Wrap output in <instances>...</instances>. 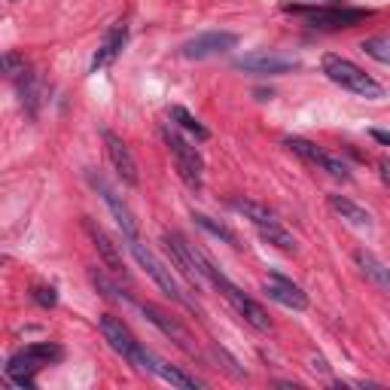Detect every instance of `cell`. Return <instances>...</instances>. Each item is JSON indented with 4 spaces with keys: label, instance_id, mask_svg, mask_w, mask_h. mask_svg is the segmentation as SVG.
<instances>
[{
    "label": "cell",
    "instance_id": "obj_5",
    "mask_svg": "<svg viewBox=\"0 0 390 390\" xmlns=\"http://www.w3.org/2000/svg\"><path fill=\"white\" fill-rule=\"evenodd\" d=\"M213 286H217V290L225 296V302H229L235 311H238L244 321L253 326V330H260V333H269V330H272V317H269V311H265V308L256 302V299H250L247 293H241L238 286H235L229 278H225V274H223V278L213 284Z\"/></svg>",
    "mask_w": 390,
    "mask_h": 390
},
{
    "label": "cell",
    "instance_id": "obj_29",
    "mask_svg": "<svg viewBox=\"0 0 390 390\" xmlns=\"http://www.w3.org/2000/svg\"><path fill=\"white\" fill-rule=\"evenodd\" d=\"M91 284H95L98 290H101V296H104V299H110V302H122V299H126V296H119V290H116V286H113V284L104 278V274L91 272Z\"/></svg>",
    "mask_w": 390,
    "mask_h": 390
},
{
    "label": "cell",
    "instance_id": "obj_28",
    "mask_svg": "<svg viewBox=\"0 0 390 390\" xmlns=\"http://www.w3.org/2000/svg\"><path fill=\"white\" fill-rule=\"evenodd\" d=\"M0 65H4V74H6L9 79H22V77L28 74V65H25V58L18 55V52H4Z\"/></svg>",
    "mask_w": 390,
    "mask_h": 390
},
{
    "label": "cell",
    "instance_id": "obj_20",
    "mask_svg": "<svg viewBox=\"0 0 390 390\" xmlns=\"http://www.w3.org/2000/svg\"><path fill=\"white\" fill-rule=\"evenodd\" d=\"M152 375H159L162 381H168L171 387H183V390H201V387H208V384L201 381V378L186 375L183 369L168 366V363H162V360H156V369H152Z\"/></svg>",
    "mask_w": 390,
    "mask_h": 390
},
{
    "label": "cell",
    "instance_id": "obj_4",
    "mask_svg": "<svg viewBox=\"0 0 390 390\" xmlns=\"http://www.w3.org/2000/svg\"><path fill=\"white\" fill-rule=\"evenodd\" d=\"M284 9L305 16V22L311 28H351L372 16L369 9H330V6H293V4H284Z\"/></svg>",
    "mask_w": 390,
    "mask_h": 390
},
{
    "label": "cell",
    "instance_id": "obj_13",
    "mask_svg": "<svg viewBox=\"0 0 390 390\" xmlns=\"http://www.w3.org/2000/svg\"><path fill=\"white\" fill-rule=\"evenodd\" d=\"M98 326H101V335H104V342L113 347L116 354H122L126 360H131V354L138 351V338L131 335V330L126 323H122V317H113V314H101V321H98Z\"/></svg>",
    "mask_w": 390,
    "mask_h": 390
},
{
    "label": "cell",
    "instance_id": "obj_6",
    "mask_svg": "<svg viewBox=\"0 0 390 390\" xmlns=\"http://www.w3.org/2000/svg\"><path fill=\"white\" fill-rule=\"evenodd\" d=\"M162 244H165V253L171 256L174 269H177L183 278H186L195 293H201V269H199V260H195V247L192 244H186V238H183L180 232H165L162 235Z\"/></svg>",
    "mask_w": 390,
    "mask_h": 390
},
{
    "label": "cell",
    "instance_id": "obj_27",
    "mask_svg": "<svg viewBox=\"0 0 390 390\" xmlns=\"http://www.w3.org/2000/svg\"><path fill=\"white\" fill-rule=\"evenodd\" d=\"M25 354H28V357H34L37 363H58L61 357H65V351H61L58 345H52V342H37V345H28V347H25Z\"/></svg>",
    "mask_w": 390,
    "mask_h": 390
},
{
    "label": "cell",
    "instance_id": "obj_30",
    "mask_svg": "<svg viewBox=\"0 0 390 390\" xmlns=\"http://www.w3.org/2000/svg\"><path fill=\"white\" fill-rule=\"evenodd\" d=\"M30 296H34V302L43 305V308H52L58 302V293L52 290V286H34V293Z\"/></svg>",
    "mask_w": 390,
    "mask_h": 390
},
{
    "label": "cell",
    "instance_id": "obj_8",
    "mask_svg": "<svg viewBox=\"0 0 390 390\" xmlns=\"http://www.w3.org/2000/svg\"><path fill=\"white\" fill-rule=\"evenodd\" d=\"M284 143H286V147H290L293 152H299V156H302L305 162H311V165L323 168L326 174H333V177H338V180H347V177H351V171H347L345 162L338 159V156H333V152L321 150L317 143L305 140V138H286Z\"/></svg>",
    "mask_w": 390,
    "mask_h": 390
},
{
    "label": "cell",
    "instance_id": "obj_22",
    "mask_svg": "<svg viewBox=\"0 0 390 390\" xmlns=\"http://www.w3.org/2000/svg\"><path fill=\"white\" fill-rule=\"evenodd\" d=\"M18 98H22V107L37 116L40 113V104H43V83H40L37 74H25L22 77V86H18Z\"/></svg>",
    "mask_w": 390,
    "mask_h": 390
},
{
    "label": "cell",
    "instance_id": "obj_7",
    "mask_svg": "<svg viewBox=\"0 0 390 390\" xmlns=\"http://www.w3.org/2000/svg\"><path fill=\"white\" fill-rule=\"evenodd\" d=\"M235 46H238V34H232V30H208V34L186 40V43L180 46V55L192 58V61H204V58L229 52Z\"/></svg>",
    "mask_w": 390,
    "mask_h": 390
},
{
    "label": "cell",
    "instance_id": "obj_11",
    "mask_svg": "<svg viewBox=\"0 0 390 390\" xmlns=\"http://www.w3.org/2000/svg\"><path fill=\"white\" fill-rule=\"evenodd\" d=\"M104 147H107V156L113 162V168H116L119 180L128 183V186H138L140 183V174H138V162L131 156V150L126 147V140L119 135H113V131H104Z\"/></svg>",
    "mask_w": 390,
    "mask_h": 390
},
{
    "label": "cell",
    "instance_id": "obj_26",
    "mask_svg": "<svg viewBox=\"0 0 390 390\" xmlns=\"http://www.w3.org/2000/svg\"><path fill=\"white\" fill-rule=\"evenodd\" d=\"M360 49L369 55V58H375V61H381V65H390V37L381 34V37H369L360 43Z\"/></svg>",
    "mask_w": 390,
    "mask_h": 390
},
{
    "label": "cell",
    "instance_id": "obj_18",
    "mask_svg": "<svg viewBox=\"0 0 390 390\" xmlns=\"http://www.w3.org/2000/svg\"><path fill=\"white\" fill-rule=\"evenodd\" d=\"M43 366V363H37L34 357H28L25 351H18L13 354L6 360V378L13 381L16 387H25V390H34V372Z\"/></svg>",
    "mask_w": 390,
    "mask_h": 390
},
{
    "label": "cell",
    "instance_id": "obj_9",
    "mask_svg": "<svg viewBox=\"0 0 390 390\" xmlns=\"http://www.w3.org/2000/svg\"><path fill=\"white\" fill-rule=\"evenodd\" d=\"M262 293L269 296L272 302H278L284 308H293V311H305L308 308V293L302 290L299 284H293L290 278H284L281 272H272L269 281H265Z\"/></svg>",
    "mask_w": 390,
    "mask_h": 390
},
{
    "label": "cell",
    "instance_id": "obj_32",
    "mask_svg": "<svg viewBox=\"0 0 390 390\" xmlns=\"http://www.w3.org/2000/svg\"><path fill=\"white\" fill-rule=\"evenodd\" d=\"M378 168H381V180L390 186V159H381V162H378Z\"/></svg>",
    "mask_w": 390,
    "mask_h": 390
},
{
    "label": "cell",
    "instance_id": "obj_21",
    "mask_svg": "<svg viewBox=\"0 0 390 390\" xmlns=\"http://www.w3.org/2000/svg\"><path fill=\"white\" fill-rule=\"evenodd\" d=\"M232 208L238 211V213H244V217H247V220L256 225V229H265V225H272V223H281L269 208H265V204L250 201V199H235Z\"/></svg>",
    "mask_w": 390,
    "mask_h": 390
},
{
    "label": "cell",
    "instance_id": "obj_3",
    "mask_svg": "<svg viewBox=\"0 0 390 390\" xmlns=\"http://www.w3.org/2000/svg\"><path fill=\"white\" fill-rule=\"evenodd\" d=\"M128 247H131V253H135V260L140 262V269L147 272L152 281H156V286H159L162 293H165V296H171L174 302H180V305H186V308H195V302H189V299H186V293L180 290V284L174 281L171 269H165V265H162V262L156 260V253L143 247V244H140L138 238H128Z\"/></svg>",
    "mask_w": 390,
    "mask_h": 390
},
{
    "label": "cell",
    "instance_id": "obj_17",
    "mask_svg": "<svg viewBox=\"0 0 390 390\" xmlns=\"http://www.w3.org/2000/svg\"><path fill=\"white\" fill-rule=\"evenodd\" d=\"M354 262H357V269H360V272L366 274V278L378 286V290L390 296V269H387V265H384L381 260H378L375 253H369V250H363V247H357V250H354Z\"/></svg>",
    "mask_w": 390,
    "mask_h": 390
},
{
    "label": "cell",
    "instance_id": "obj_23",
    "mask_svg": "<svg viewBox=\"0 0 390 390\" xmlns=\"http://www.w3.org/2000/svg\"><path fill=\"white\" fill-rule=\"evenodd\" d=\"M192 220H195V225H201L204 232H211L213 238H220V241H225V244H232V247H238V235H235L225 223L208 217V213H192Z\"/></svg>",
    "mask_w": 390,
    "mask_h": 390
},
{
    "label": "cell",
    "instance_id": "obj_10",
    "mask_svg": "<svg viewBox=\"0 0 390 390\" xmlns=\"http://www.w3.org/2000/svg\"><path fill=\"white\" fill-rule=\"evenodd\" d=\"M91 183H95V189L101 192V199H104V204L110 208V213H113V220L119 223V229H122V235H126V238H138V232H140V225H138V220H135V213L128 211V204L119 199L116 195V189L110 186V183L104 180V177H95V174H91L89 177Z\"/></svg>",
    "mask_w": 390,
    "mask_h": 390
},
{
    "label": "cell",
    "instance_id": "obj_31",
    "mask_svg": "<svg viewBox=\"0 0 390 390\" xmlns=\"http://www.w3.org/2000/svg\"><path fill=\"white\" fill-rule=\"evenodd\" d=\"M372 138H375L378 143H384V147H390V131H384V128H372Z\"/></svg>",
    "mask_w": 390,
    "mask_h": 390
},
{
    "label": "cell",
    "instance_id": "obj_12",
    "mask_svg": "<svg viewBox=\"0 0 390 390\" xmlns=\"http://www.w3.org/2000/svg\"><path fill=\"white\" fill-rule=\"evenodd\" d=\"M140 311L147 314V321H150L152 326H159V330L165 333V335L171 338V342L180 347V351H186V354H199V351H195V342H192V335H189L186 326L177 323L174 317H168L165 311H162V308L150 305V302H143V305H140Z\"/></svg>",
    "mask_w": 390,
    "mask_h": 390
},
{
    "label": "cell",
    "instance_id": "obj_24",
    "mask_svg": "<svg viewBox=\"0 0 390 390\" xmlns=\"http://www.w3.org/2000/svg\"><path fill=\"white\" fill-rule=\"evenodd\" d=\"M256 232H260V238H262V241L274 244L278 250H284V253H296V238L284 229L281 223H272V225H265V229H256Z\"/></svg>",
    "mask_w": 390,
    "mask_h": 390
},
{
    "label": "cell",
    "instance_id": "obj_2",
    "mask_svg": "<svg viewBox=\"0 0 390 390\" xmlns=\"http://www.w3.org/2000/svg\"><path fill=\"white\" fill-rule=\"evenodd\" d=\"M162 140H165V147L171 150V156H174V168H177L180 180L186 183L189 189H201V171H204V162H201V156H199V150H195L186 138H180L174 126H165V128H162Z\"/></svg>",
    "mask_w": 390,
    "mask_h": 390
},
{
    "label": "cell",
    "instance_id": "obj_14",
    "mask_svg": "<svg viewBox=\"0 0 390 390\" xmlns=\"http://www.w3.org/2000/svg\"><path fill=\"white\" fill-rule=\"evenodd\" d=\"M126 40H128V28H126V22H116V25H113L107 34H104V40H101L95 58H91V74H98V70L110 67L113 61H116V55L122 52Z\"/></svg>",
    "mask_w": 390,
    "mask_h": 390
},
{
    "label": "cell",
    "instance_id": "obj_15",
    "mask_svg": "<svg viewBox=\"0 0 390 390\" xmlns=\"http://www.w3.org/2000/svg\"><path fill=\"white\" fill-rule=\"evenodd\" d=\"M235 67L247 70V74H286V70L296 67L293 58H284V55H272V52H253V55H241L235 61Z\"/></svg>",
    "mask_w": 390,
    "mask_h": 390
},
{
    "label": "cell",
    "instance_id": "obj_25",
    "mask_svg": "<svg viewBox=\"0 0 390 390\" xmlns=\"http://www.w3.org/2000/svg\"><path fill=\"white\" fill-rule=\"evenodd\" d=\"M171 119L177 122L180 128H186L189 135H195V140H208V138H211V131L204 128L201 122L195 119V116H192V113H189L186 107H171Z\"/></svg>",
    "mask_w": 390,
    "mask_h": 390
},
{
    "label": "cell",
    "instance_id": "obj_19",
    "mask_svg": "<svg viewBox=\"0 0 390 390\" xmlns=\"http://www.w3.org/2000/svg\"><path fill=\"white\" fill-rule=\"evenodd\" d=\"M330 208L342 217L345 223H351V225H357V229H369L372 225V213H369L366 208H360L357 201H351L347 195H330Z\"/></svg>",
    "mask_w": 390,
    "mask_h": 390
},
{
    "label": "cell",
    "instance_id": "obj_1",
    "mask_svg": "<svg viewBox=\"0 0 390 390\" xmlns=\"http://www.w3.org/2000/svg\"><path fill=\"white\" fill-rule=\"evenodd\" d=\"M323 74L330 77L335 86L354 91V95H363V98H381L384 95L381 83H375L363 67H357L354 61H347L342 55H323Z\"/></svg>",
    "mask_w": 390,
    "mask_h": 390
},
{
    "label": "cell",
    "instance_id": "obj_16",
    "mask_svg": "<svg viewBox=\"0 0 390 390\" xmlns=\"http://www.w3.org/2000/svg\"><path fill=\"white\" fill-rule=\"evenodd\" d=\"M86 225V232H89V238H91V244H95V250H98V256L104 260V265L113 272V274H126V262H122V256H119V250H116V244L110 241V235L101 229V225H95L91 220H86L83 223Z\"/></svg>",
    "mask_w": 390,
    "mask_h": 390
}]
</instances>
